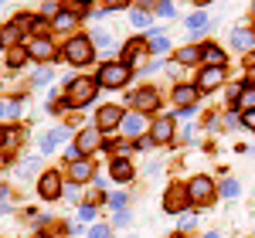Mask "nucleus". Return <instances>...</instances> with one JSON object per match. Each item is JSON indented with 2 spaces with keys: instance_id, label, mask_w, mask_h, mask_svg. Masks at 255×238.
Masks as SVG:
<instances>
[{
  "instance_id": "nucleus-1",
  "label": "nucleus",
  "mask_w": 255,
  "mask_h": 238,
  "mask_svg": "<svg viewBox=\"0 0 255 238\" xmlns=\"http://www.w3.org/2000/svg\"><path fill=\"white\" fill-rule=\"evenodd\" d=\"M61 55H65V61H68V65H85V61H92V55H96V44L85 38V34H75V38L65 41Z\"/></svg>"
},
{
  "instance_id": "nucleus-2",
  "label": "nucleus",
  "mask_w": 255,
  "mask_h": 238,
  "mask_svg": "<svg viewBox=\"0 0 255 238\" xmlns=\"http://www.w3.org/2000/svg\"><path fill=\"white\" fill-rule=\"evenodd\" d=\"M96 82L102 85V89H123V85L129 82V65H126V61H109V65L99 68Z\"/></svg>"
},
{
  "instance_id": "nucleus-3",
  "label": "nucleus",
  "mask_w": 255,
  "mask_h": 238,
  "mask_svg": "<svg viewBox=\"0 0 255 238\" xmlns=\"http://www.w3.org/2000/svg\"><path fill=\"white\" fill-rule=\"evenodd\" d=\"M96 89H99V82L75 79L72 85H68V92H65V106L79 109V106H85V102H92V99H96Z\"/></svg>"
},
{
  "instance_id": "nucleus-4",
  "label": "nucleus",
  "mask_w": 255,
  "mask_h": 238,
  "mask_svg": "<svg viewBox=\"0 0 255 238\" xmlns=\"http://www.w3.org/2000/svg\"><path fill=\"white\" fill-rule=\"evenodd\" d=\"M187 194H191V201H197V204H208V201L215 198V184H211V177L197 174V177H191V184H187Z\"/></svg>"
},
{
  "instance_id": "nucleus-5",
  "label": "nucleus",
  "mask_w": 255,
  "mask_h": 238,
  "mask_svg": "<svg viewBox=\"0 0 255 238\" xmlns=\"http://www.w3.org/2000/svg\"><path fill=\"white\" fill-rule=\"evenodd\" d=\"M38 194H41L44 201L61 198V174H58V170H44V174H41V180H38Z\"/></svg>"
},
{
  "instance_id": "nucleus-6",
  "label": "nucleus",
  "mask_w": 255,
  "mask_h": 238,
  "mask_svg": "<svg viewBox=\"0 0 255 238\" xmlns=\"http://www.w3.org/2000/svg\"><path fill=\"white\" fill-rule=\"evenodd\" d=\"M27 55H31L34 61H58L55 58V44H51L48 38H31L27 41Z\"/></svg>"
},
{
  "instance_id": "nucleus-7",
  "label": "nucleus",
  "mask_w": 255,
  "mask_h": 238,
  "mask_svg": "<svg viewBox=\"0 0 255 238\" xmlns=\"http://www.w3.org/2000/svg\"><path fill=\"white\" fill-rule=\"evenodd\" d=\"M187 201H191L187 187H170V191H167V198H163V211L177 215V211H184V208H187Z\"/></svg>"
},
{
  "instance_id": "nucleus-8",
  "label": "nucleus",
  "mask_w": 255,
  "mask_h": 238,
  "mask_svg": "<svg viewBox=\"0 0 255 238\" xmlns=\"http://www.w3.org/2000/svg\"><path fill=\"white\" fill-rule=\"evenodd\" d=\"M201 92H211V89H218V85H225V68H204L201 75H197L194 82Z\"/></svg>"
},
{
  "instance_id": "nucleus-9",
  "label": "nucleus",
  "mask_w": 255,
  "mask_h": 238,
  "mask_svg": "<svg viewBox=\"0 0 255 238\" xmlns=\"http://www.w3.org/2000/svg\"><path fill=\"white\" fill-rule=\"evenodd\" d=\"M123 116H126V113L116 109V106H102L96 122H99V129H116V126H123Z\"/></svg>"
},
{
  "instance_id": "nucleus-10",
  "label": "nucleus",
  "mask_w": 255,
  "mask_h": 238,
  "mask_svg": "<svg viewBox=\"0 0 255 238\" xmlns=\"http://www.w3.org/2000/svg\"><path fill=\"white\" fill-rule=\"evenodd\" d=\"M170 136H174V119H170V116L153 119V126H150V139H153V143H167Z\"/></svg>"
},
{
  "instance_id": "nucleus-11",
  "label": "nucleus",
  "mask_w": 255,
  "mask_h": 238,
  "mask_svg": "<svg viewBox=\"0 0 255 238\" xmlns=\"http://www.w3.org/2000/svg\"><path fill=\"white\" fill-rule=\"evenodd\" d=\"M143 129H146V113H126L123 116V133L143 136Z\"/></svg>"
},
{
  "instance_id": "nucleus-12",
  "label": "nucleus",
  "mask_w": 255,
  "mask_h": 238,
  "mask_svg": "<svg viewBox=\"0 0 255 238\" xmlns=\"http://www.w3.org/2000/svg\"><path fill=\"white\" fill-rule=\"evenodd\" d=\"M133 106H136L139 113H157L160 96L153 92V89H143V92H136V96H133Z\"/></svg>"
},
{
  "instance_id": "nucleus-13",
  "label": "nucleus",
  "mask_w": 255,
  "mask_h": 238,
  "mask_svg": "<svg viewBox=\"0 0 255 238\" xmlns=\"http://www.w3.org/2000/svg\"><path fill=\"white\" fill-rule=\"evenodd\" d=\"M109 177L113 180H119V184H126V180H133V163H129V160H113V163H109Z\"/></svg>"
},
{
  "instance_id": "nucleus-14",
  "label": "nucleus",
  "mask_w": 255,
  "mask_h": 238,
  "mask_svg": "<svg viewBox=\"0 0 255 238\" xmlns=\"http://www.w3.org/2000/svg\"><path fill=\"white\" fill-rule=\"evenodd\" d=\"M92 174H96L92 160H79V163H72V170H68L72 184H85V180H92Z\"/></svg>"
},
{
  "instance_id": "nucleus-15",
  "label": "nucleus",
  "mask_w": 255,
  "mask_h": 238,
  "mask_svg": "<svg viewBox=\"0 0 255 238\" xmlns=\"http://www.w3.org/2000/svg\"><path fill=\"white\" fill-rule=\"evenodd\" d=\"M197 92H201L197 85H177V89H174V102L180 106V109H187V106H194V102H197Z\"/></svg>"
},
{
  "instance_id": "nucleus-16",
  "label": "nucleus",
  "mask_w": 255,
  "mask_h": 238,
  "mask_svg": "<svg viewBox=\"0 0 255 238\" xmlns=\"http://www.w3.org/2000/svg\"><path fill=\"white\" fill-rule=\"evenodd\" d=\"M75 146H79L82 153H96L99 146H102V139H99V133H96V129H82V133H79V139H75Z\"/></svg>"
},
{
  "instance_id": "nucleus-17",
  "label": "nucleus",
  "mask_w": 255,
  "mask_h": 238,
  "mask_svg": "<svg viewBox=\"0 0 255 238\" xmlns=\"http://www.w3.org/2000/svg\"><path fill=\"white\" fill-rule=\"evenodd\" d=\"M201 58L208 61V68H225V55H221L218 44H204L201 48Z\"/></svg>"
},
{
  "instance_id": "nucleus-18",
  "label": "nucleus",
  "mask_w": 255,
  "mask_h": 238,
  "mask_svg": "<svg viewBox=\"0 0 255 238\" xmlns=\"http://www.w3.org/2000/svg\"><path fill=\"white\" fill-rule=\"evenodd\" d=\"M232 44H235L238 51H252V44H255V31H245V27L232 31Z\"/></svg>"
},
{
  "instance_id": "nucleus-19",
  "label": "nucleus",
  "mask_w": 255,
  "mask_h": 238,
  "mask_svg": "<svg viewBox=\"0 0 255 238\" xmlns=\"http://www.w3.org/2000/svg\"><path fill=\"white\" fill-rule=\"evenodd\" d=\"M75 24H79V14H72V10H61L58 17L51 20V27H55V31H72Z\"/></svg>"
},
{
  "instance_id": "nucleus-20",
  "label": "nucleus",
  "mask_w": 255,
  "mask_h": 238,
  "mask_svg": "<svg viewBox=\"0 0 255 238\" xmlns=\"http://www.w3.org/2000/svg\"><path fill=\"white\" fill-rule=\"evenodd\" d=\"M238 109H242V113H252V109H255V85H245V89H242V96H238Z\"/></svg>"
},
{
  "instance_id": "nucleus-21",
  "label": "nucleus",
  "mask_w": 255,
  "mask_h": 238,
  "mask_svg": "<svg viewBox=\"0 0 255 238\" xmlns=\"http://www.w3.org/2000/svg\"><path fill=\"white\" fill-rule=\"evenodd\" d=\"M58 139H65V129H51V133H44V139H41V150H44V153H51V150L58 146Z\"/></svg>"
},
{
  "instance_id": "nucleus-22",
  "label": "nucleus",
  "mask_w": 255,
  "mask_h": 238,
  "mask_svg": "<svg viewBox=\"0 0 255 238\" xmlns=\"http://www.w3.org/2000/svg\"><path fill=\"white\" fill-rule=\"evenodd\" d=\"M197 58H201V48H194V44H187V48L177 51V61H180V65H194Z\"/></svg>"
},
{
  "instance_id": "nucleus-23",
  "label": "nucleus",
  "mask_w": 255,
  "mask_h": 238,
  "mask_svg": "<svg viewBox=\"0 0 255 238\" xmlns=\"http://www.w3.org/2000/svg\"><path fill=\"white\" fill-rule=\"evenodd\" d=\"M27 58H31L27 48H10V51H7V65H10V68H20Z\"/></svg>"
},
{
  "instance_id": "nucleus-24",
  "label": "nucleus",
  "mask_w": 255,
  "mask_h": 238,
  "mask_svg": "<svg viewBox=\"0 0 255 238\" xmlns=\"http://www.w3.org/2000/svg\"><path fill=\"white\" fill-rule=\"evenodd\" d=\"M0 143H3L7 150H14V146L20 143V129H17V126H10V129H3V139H0Z\"/></svg>"
},
{
  "instance_id": "nucleus-25",
  "label": "nucleus",
  "mask_w": 255,
  "mask_h": 238,
  "mask_svg": "<svg viewBox=\"0 0 255 238\" xmlns=\"http://www.w3.org/2000/svg\"><path fill=\"white\" fill-rule=\"evenodd\" d=\"M204 24H208V14H204V10H194V14H191V17H187V27H191V31H201V27H204Z\"/></svg>"
},
{
  "instance_id": "nucleus-26",
  "label": "nucleus",
  "mask_w": 255,
  "mask_h": 238,
  "mask_svg": "<svg viewBox=\"0 0 255 238\" xmlns=\"http://www.w3.org/2000/svg\"><path fill=\"white\" fill-rule=\"evenodd\" d=\"M14 116H17V99L0 102V119H14Z\"/></svg>"
},
{
  "instance_id": "nucleus-27",
  "label": "nucleus",
  "mask_w": 255,
  "mask_h": 238,
  "mask_svg": "<svg viewBox=\"0 0 255 238\" xmlns=\"http://www.w3.org/2000/svg\"><path fill=\"white\" fill-rule=\"evenodd\" d=\"M139 55V41H129V44H126V48H123V61H126V65H129V61L136 58Z\"/></svg>"
},
{
  "instance_id": "nucleus-28",
  "label": "nucleus",
  "mask_w": 255,
  "mask_h": 238,
  "mask_svg": "<svg viewBox=\"0 0 255 238\" xmlns=\"http://www.w3.org/2000/svg\"><path fill=\"white\" fill-rule=\"evenodd\" d=\"M0 38H3V44L14 48V41H17V27H14V24H10V27H0Z\"/></svg>"
},
{
  "instance_id": "nucleus-29",
  "label": "nucleus",
  "mask_w": 255,
  "mask_h": 238,
  "mask_svg": "<svg viewBox=\"0 0 255 238\" xmlns=\"http://www.w3.org/2000/svg\"><path fill=\"white\" fill-rule=\"evenodd\" d=\"M133 24H136V27H146V24H150V14H146L143 7H136V10H133Z\"/></svg>"
},
{
  "instance_id": "nucleus-30",
  "label": "nucleus",
  "mask_w": 255,
  "mask_h": 238,
  "mask_svg": "<svg viewBox=\"0 0 255 238\" xmlns=\"http://www.w3.org/2000/svg\"><path fill=\"white\" fill-rule=\"evenodd\" d=\"M157 14H160V17H174V3H170V0H160Z\"/></svg>"
},
{
  "instance_id": "nucleus-31",
  "label": "nucleus",
  "mask_w": 255,
  "mask_h": 238,
  "mask_svg": "<svg viewBox=\"0 0 255 238\" xmlns=\"http://www.w3.org/2000/svg\"><path fill=\"white\" fill-rule=\"evenodd\" d=\"M221 194H225V198H235L238 194V180H225V184H221Z\"/></svg>"
},
{
  "instance_id": "nucleus-32",
  "label": "nucleus",
  "mask_w": 255,
  "mask_h": 238,
  "mask_svg": "<svg viewBox=\"0 0 255 238\" xmlns=\"http://www.w3.org/2000/svg\"><path fill=\"white\" fill-rule=\"evenodd\" d=\"M58 14H61V10H58V0H48V3H44V17H51V20H55Z\"/></svg>"
},
{
  "instance_id": "nucleus-33",
  "label": "nucleus",
  "mask_w": 255,
  "mask_h": 238,
  "mask_svg": "<svg viewBox=\"0 0 255 238\" xmlns=\"http://www.w3.org/2000/svg\"><path fill=\"white\" fill-rule=\"evenodd\" d=\"M150 48H153V51H167V48H170V41L157 34V38H150Z\"/></svg>"
},
{
  "instance_id": "nucleus-34",
  "label": "nucleus",
  "mask_w": 255,
  "mask_h": 238,
  "mask_svg": "<svg viewBox=\"0 0 255 238\" xmlns=\"http://www.w3.org/2000/svg\"><path fill=\"white\" fill-rule=\"evenodd\" d=\"M48 79H51V72H48V68H41V72H34V79H31V85H44Z\"/></svg>"
},
{
  "instance_id": "nucleus-35",
  "label": "nucleus",
  "mask_w": 255,
  "mask_h": 238,
  "mask_svg": "<svg viewBox=\"0 0 255 238\" xmlns=\"http://www.w3.org/2000/svg\"><path fill=\"white\" fill-rule=\"evenodd\" d=\"M31 24H34V20L27 17V14H17V17H14V27H17V31L20 27H31Z\"/></svg>"
},
{
  "instance_id": "nucleus-36",
  "label": "nucleus",
  "mask_w": 255,
  "mask_h": 238,
  "mask_svg": "<svg viewBox=\"0 0 255 238\" xmlns=\"http://www.w3.org/2000/svg\"><path fill=\"white\" fill-rule=\"evenodd\" d=\"M92 44H113V38H109L106 31H96V34H92Z\"/></svg>"
},
{
  "instance_id": "nucleus-37",
  "label": "nucleus",
  "mask_w": 255,
  "mask_h": 238,
  "mask_svg": "<svg viewBox=\"0 0 255 238\" xmlns=\"http://www.w3.org/2000/svg\"><path fill=\"white\" fill-rule=\"evenodd\" d=\"M89 238H109V228H106V225H96V228L89 232Z\"/></svg>"
},
{
  "instance_id": "nucleus-38",
  "label": "nucleus",
  "mask_w": 255,
  "mask_h": 238,
  "mask_svg": "<svg viewBox=\"0 0 255 238\" xmlns=\"http://www.w3.org/2000/svg\"><path fill=\"white\" fill-rule=\"evenodd\" d=\"M242 126H245V129H255V109L252 113H242Z\"/></svg>"
},
{
  "instance_id": "nucleus-39",
  "label": "nucleus",
  "mask_w": 255,
  "mask_h": 238,
  "mask_svg": "<svg viewBox=\"0 0 255 238\" xmlns=\"http://www.w3.org/2000/svg\"><path fill=\"white\" fill-rule=\"evenodd\" d=\"M109 204H113V208H123V204H126V194H109Z\"/></svg>"
},
{
  "instance_id": "nucleus-40",
  "label": "nucleus",
  "mask_w": 255,
  "mask_h": 238,
  "mask_svg": "<svg viewBox=\"0 0 255 238\" xmlns=\"http://www.w3.org/2000/svg\"><path fill=\"white\" fill-rule=\"evenodd\" d=\"M126 3H129V0H109V3H106V10H123Z\"/></svg>"
},
{
  "instance_id": "nucleus-41",
  "label": "nucleus",
  "mask_w": 255,
  "mask_h": 238,
  "mask_svg": "<svg viewBox=\"0 0 255 238\" xmlns=\"http://www.w3.org/2000/svg\"><path fill=\"white\" fill-rule=\"evenodd\" d=\"M65 198H68V201H79V198H82V194H79V187H75V184H72V187H68V191H65Z\"/></svg>"
},
{
  "instance_id": "nucleus-42",
  "label": "nucleus",
  "mask_w": 255,
  "mask_h": 238,
  "mask_svg": "<svg viewBox=\"0 0 255 238\" xmlns=\"http://www.w3.org/2000/svg\"><path fill=\"white\" fill-rule=\"evenodd\" d=\"M92 215H96V211H92V204H85V208H82V221H92Z\"/></svg>"
},
{
  "instance_id": "nucleus-43",
  "label": "nucleus",
  "mask_w": 255,
  "mask_h": 238,
  "mask_svg": "<svg viewBox=\"0 0 255 238\" xmlns=\"http://www.w3.org/2000/svg\"><path fill=\"white\" fill-rule=\"evenodd\" d=\"M249 79H252V85H255V65H252V68H249Z\"/></svg>"
},
{
  "instance_id": "nucleus-44",
  "label": "nucleus",
  "mask_w": 255,
  "mask_h": 238,
  "mask_svg": "<svg viewBox=\"0 0 255 238\" xmlns=\"http://www.w3.org/2000/svg\"><path fill=\"white\" fill-rule=\"evenodd\" d=\"M3 167H7V157H3V153H0V170H3Z\"/></svg>"
},
{
  "instance_id": "nucleus-45",
  "label": "nucleus",
  "mask_w": 255,
  "mask_h": 238,
  "mask_svg": "<svg viewBox=\"0 0 255 238\" xmlns=\"http://www.w3.org/2000/svg\"><path fill=\"white\" fill-rule=\"evenodd\" d=\"M204 238H218V235H215V232H211V235H204Z\"/></svg>"
},
{
  "instance_id": "nucleus-46",
  "label": "nucleus",
  "mask_w": 255,
  "mask_h": 238,
  "mask_svg": "<svg viewBox=\"0 0 255 238\" xmlns=\"http://www.w3.org/2000/svg\"><path fill=\"white\" fill-rule=\"evenodd\" d=\"M0 139H3V129H0Z\"/></svg>"
},
{
  "instance_id": "nucleus-47",
  "label": "nucleus",
  "mask_w": 255,
  "mask_h": 238,
  "mask_svg": "<svg viewBox=\"0 0 255 238\" xmlns=\"http://www.w3.org/2000/svg\"><path fill=\"white\" fill-rule=\"evenodd\" d=\"M0 44H3V38H0Z\"/></svg>"
},
{
  "instance_id": "nucleus-48",
  "label": "nucleus",
  "mask_w": 255,
  "mask_h": 238,
  "mask_svg": "<svg viewBox=\"0 0 255 238\" xmlns=\"http://www.w3.org/2000/svg\"><path fill=\"white\" fill-rule=\"evenodd\" d=\"M79 3H85V0H79Z\"/></svg>"
}]
</instances>
